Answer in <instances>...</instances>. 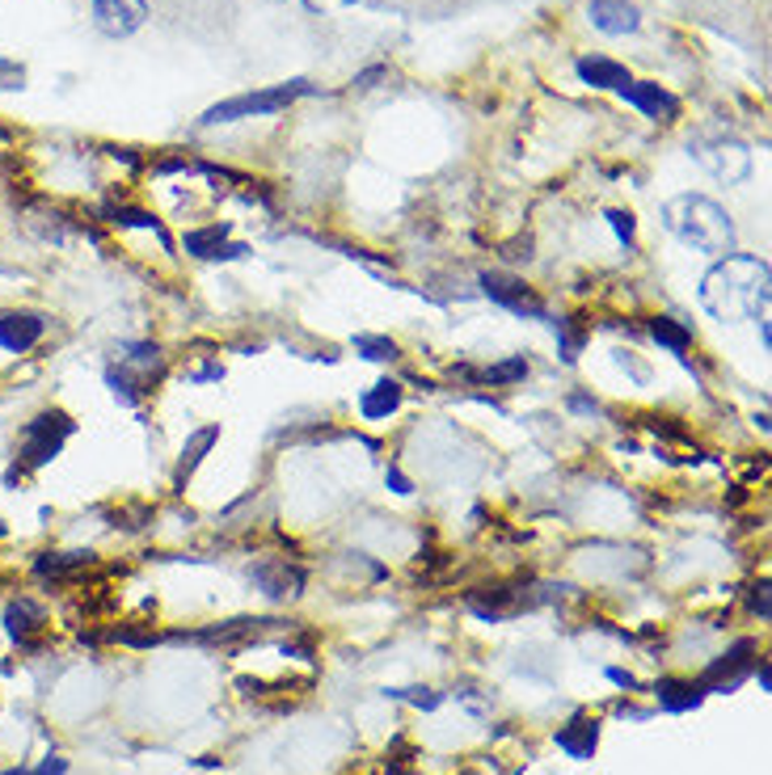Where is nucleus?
I'll list each match as a JSON object with an SVG mask.
<instances>
[{
  "instance_id": "4468645a",
  "label": "nucleus",
  "mask_w": 772,
  "mask_h": 775,
  "mask_svg": "<svg viewBox=\"0 0 772 775\" xmlns=\"http://www.w3.org/2000/svg\"><path fill=\"white\" fill-rule=\"evenodd\" d=\"M587 18L608 38H625L642 26V13H637L634 0H587Z\"/></svg>"
},
{
  "instance_id": "4be33fe9",
  "label": "nucleus",
  "mask_w": 772,
  "mask_h": 775,
  "mask_svg": "<svg viewBox=\"0 0 772 775\" xmlns=\"http://www.w3.org/2000/svg\"><path fill=\"white\" fill-rule=\"evenodd\" d=\"M106 388L114 392V401L118 404H127V409H136L148 392H152V384L144 379V375H136V372H127L123 363L118 367H106Z\"/></svg>"
},
{
  "instance_id": "bb28decb",
  "label": "nucleus",
  "mask_w": 772,
  "mask_h": 775,
  "mask_svg": "<svg viewBox=\"0 0 772 775\" xmlns=\"http://www.w3.org/2000/svg\"><path fill=\"white\" fill-rule=\"evenodd\" d=\"M355 354H363L367 363H397V358H401V346H397L393 338H385V333H359Z\"/></svg>"
},
{
  "instance_id": "f257e3e1",
  "label": "nucleus",
  "mask_w": 772,
  "mask_h": 775,
  "mask_svg": "<svg viewBox=\"0 0 772 775\" xmlns=\"http://www.w3.org/2000/svg\"><path fill=\"white\" fill-rule=\"evenodd\" d=\"M772 299V270L764 258L726 253L701 278V308L717 321H747L764 317Z\"/></svg>"
},
{
  "instance_id": "c756f323",
  "label": "nucleus",
  "mask_w": 772,
  "mask_h": 775,
  "mask_svg": "<svg viewBox=\"0 0 772 775\" xmlns=\"http://www.w3.org/2000/svg\"><path fill=\"white\" fill-rule=\"evenodd\" d=\"M747 612L756 615L760 624H769V615H772V607H769V582H756V586H747Z\"/></svg>"
},
{
  "instance_id": "c85d7f7f",
  "label": "nucleus",
  "mask_w": 772,
  "mask_h": 775,
  "mask_svg": "<svg viewBox=\"0 0 772 775\" xmlns=\"http://www.w3.org/2000/svg\"><path fill=\"white\" fill-rule=\"evenodd\" d=\"M111 641L118 645H132V649H152V645H161V637L152 632V628H139V624H123V628H114Z\"/></svg>"
},
{
  "instance_id": "473e14b6",
  "label": "nucleus",
  "mask_w": 772,
  "mask_h": 775,
  "mask_svg": "<svg viewBox=\"0 0 772 775\" xmlns=\"http://www.w3.org/2000/svg\"><path fill=\"white\" fill-rule=\"evenodd\" d=\"M385 481L393 485V493H401V498H410V493H415V481H410V477H406L401 468H388Z\"/></svg>"
},
{
  "instance_id": "ddd939ff",
  "label": "nucleus",
  "mask_w": 772,
  "mask_h": 775,
  "mask_svg": "<svg viewBox=\"0 0 772 775\" xmlns=\"http://www.w3.org/2000/svg\"><path fill=\"white\" fill-rule=\"evenodd\" d=\"M621 93V102H629L634 110H642L646 118H655V123H671V118H680V98L676 93H667L662 84L655 81H629L625 89H616Z\"/></svg>"
},
{
  "instance_id": "cd10ccee",
  "label": "nucleus",
  "mask_w": 772,
  "mask_h": 775,
  "mask_svg": "<svg viewBox=\"0 0 772 775\" xmlns=\"http://www.w3.org/2000/svg\"><path fill=\"white\" fill-rule=\"evenodd\" d=\"M385 695L401 699V704H415V708H422V713H435V708L443 704V695L431 692V687H388Z\"/></svg>"
},
{
  "instance_id": "aec40b11",
  "label": "nucleus",
  "mask_w": 772,
  "mask_h": 775,
  "mask_svg": "<svg viewBox=\"0 0 772 775\" xmlns=\"http://www.w3.org/2000/svg\"><path fill=\"white\" fill-rule=\"evenodd\" d=\"M118 363L127 367V372H136V375H144L148 384H157L161 379V372H166V354H161V346L157 342H123L118 346Z\"/></svg>"
},
{
  "instance_id": "58836bf2",
  "label": "nucleus",
  "mask_w": 772,
  "mask_h": 775,
  "mask_svg": "<svg viewBox=\"0 0 772 775\" xmlns=\"http://www.w3.org/2000/svg\"><path fill=\"white\" fill-rule=\"evenodd\" d=\"M0 535H9V527H4V523H0Z\"/></svg>"
},
{
  "instance_id": "20e7f679",
  "label": "nucleus",
  "mask_w": 772,
  "mask_h": 775,
  "mask_svg": "<svg viewBox=\"0 0 772 775\" xmlns=\"http://www.w3.org/2000/svg\"><path fill=\"white\" fill-rule=\"evenodd\" d=\"M304 93H313L308 81H287V84H271V89H258V93H237V98H228V102H216L198 123H203V127H220V123H241V118L279 114V110H287L296 98H304Z\"/></svg>"
},
{
  "instance_id": "72a5a7b5",
  "label": "nucleus",
  "mask_w": 772,
  "mask_h": 775,
  "mask_svg": "<svg viewBox=\"0 0 772 775\" xmlns=\"http://www.w3.org/2000/svg\"><path fill=\"white\" fill-rule=\"evenodd\" d=\"M751 674H756L760 692H769V687H772V670H769V658H764V653H756V662H751Z\"/></svg>"
},
{
  "instance_id": "9d476101",
  "label": "nucleus",
  "mask_w": 772,
  "mask_h": 775,
  "mask_svg": "<svg viewBox=\"0 0 772 775\" xmlns=\"http://www.w3.org/2000/svg\"><path fill=\"white\" fill-rule=\"evenodd\" d=\"M232 237V224H203V228H191L182 232V249L198 258V262H237L246 258V244H228Z\"/></svg>"
},
{
  "instance_id": "7ed1b4c3",
  "label": "nucleus",
  "mask_w": 772,
  "mask_h": 775,
  "mask_svg": "<svg viewBox=\"0 0 772 775\" xmlns=\"http://www.w3.org/2000/svg\"><path fill=\"white\" fill-rule=\"evenodd\" d=\"M72 434H77V418H72V413H64V409H38L26 426H22V434H18L9 485H18L26 472H38V468H47L52 459H59Z\"/></svg>"
},
{
  "instance_id": "f3484780",
  "label": "nucleus",
  "mask_w": 772,
  "mask_h": 775,
  "mask_svg": "<svg viewBox=\"0 0 772 775\" xmlns=\"http://www.w3.org/2000/svg\"><path fill=\"white\" fill-rule=\"evenodd\" d=\"M406 404V388H401V379H376L363 397H359V418L363 422H388L397 409Z\"/></svg>"
},
{
  "instance_id": "f8f14e48",
  "label": "nucleus",
  "mask_w": 772,
  "mask_h": 775,
  "mask_svg": "<svg viewBox=\"0 0 772 775\" xmlns=\"http://www.w3.org/2000/svg\"><path fill=\"white\" fill-rule=\"evenodd\" d=\"M0 624H4V632L22 645V649H34L38 632L47 628V607H43L38 599H30V594H18V599H9V603H4Z\"/></svg>"
},
{
  "instance_id": "e433bc0d",
  "label": "nucleus",
  "mask_w": 772,
  "mask_h": 775,
  "mask_svg": "<svg viewBox=\"0 0 772 775\" xmlns=\"http://www.w3.org/2000/svg\"><path fill=\"white\" fill-rule=\"evenodd\" d=\"M570 409H575V413H595L600 404H595V397H587V392H575V397H570Z\"/></svg>"
},
{
  "instance_id": "6e6552de",
  "label": "nucleus",
  "mask_w": 772,
  "mask_h": 775,
  "mask_svg": "<svg viewBox=\"0 0 772 775\" xmlns=\"http://www.w3.org/2000/svg\"><path fill=\"white\" fill-rule=\"evenodd\" d=\"M246 578H249V586L258 590L262 599H271V603L300 599L304 582H308V573H304L300 565L283 561V557H262V561H253L246 569Z\"/></svg>"
},
{
  "instance_id": "5701e85b",
  "label": "nucleus",
  "mask_w": 772,
  "mask_h": 775,
  "mask_svg": "<svg viewBox=\"0 0 772 775\" xmlns=\"http://www.w3.org/2000/svg\"><path fill=\"white\" fill-rule=\"evenodd\" d=\"M646 333H650L667 354H680V358H684V350L692 346V329L684 321H676V317H650V321H646Z\"/></svg>"
},
{
  "instance_id": "2f4dec72",
  "label": "nucleus",
  "mask_w": 772,
  "mask_h": 775,
  "mask_svg": "<svg viewBox=\"0 0 772 775\" xmlns=\"http://www.w3.org/2000/svg\"><path fill=\"white\" fill-rule=\"evenodd\" d=\"M4 775H68V759L64 754H47L38 767H13V772Z\"/></svg>"
},
{
  "instance_id": "0eeeda50",
  "label": "nucleus",
  "mask_w": 772,
  "mask_h": 775,
  "mask_svg": "<svg viewBox=\"0 0 772 775\" xmlns=\"http://www.w3.org/2000/svg\"><path fill=\"white\" fill-rule=\"evenodd\" d=\"M756 653H760V645L756 637H739V641L726 645V653H717L709 666L701 670V687L705 692H735V687H743V679L751 674V662H756Z\"/></svg>"
},
{
  "instance_id": "7c9ffc66",
  "label": "nucleus",
  "mask_w": 772,
  "mask_h": 775,
  "mask_svg": "<svg viewBox=\"0 0 772 775\" xmlns=\"http://www.w3.org/2000/svg\"><path fill=\"white\" fill-rule=\"evenodd\" d=\"M608 224H612V232L621 237V244H625V249H634V237H637L634 212H621V207H616V212H608Z\"/></svg>"
},
{
  "instance_id": "1a4fd4ad",
  "label": "nucleus",
  "mask_w": 772,
  "mask_h": 775,
  "mask_svg": "<svg viewBox=\"0 0 772 775\" xmlns=\"http://www.w3.org/2000/svg\"><path fill=\"white\" fill-rule=\"evenodd\" d=\"M52 321L43 312L30 308H0V350L4 354H30L34 346H43Z\"/></svg>"
},
{
  "instance_id": "4c0bfd02",
  "label": "nucleus",
  "mask_w": 772,
  "mask_h": 775,
  "mask_svg": "<svg viewBox=\"0 0 772 775\" xmlns=\"http://www.w3.org/2000/svg\"><path fill=\"white\" fill-rule=\"evenodd\" d=\"M756 321H760V346L769 350L772 346V329H769V312H764V317H756Z\"/></svg>"
},
{
  "instance_id": "dca6fc26",
  "label": "nucleus",
  "mask_w": 772,
  "mask_h": 775,
  "mask_svg": "<svg viewBox=\"0 0 772 775\" xmlns=\"http://www.w3.org/2000/svg\"><path fill=\"white\" fill-rule=\"evenodd\" d=\"M705 687L696 683V679H676V674H667L655 683V699H659L662 713H676V717H684V713H696L701 704H705Z\"/></svg>"
},
{
  "instance_id": "6ab92c4d",
  "label": "nucleus",
  "mask_w": 772,
  "mask_h": 775,
  "mask_svg": "<svg viewBox=\"0 0 772 775\" xmlns=\"http://www.w3.org/2000/svg\"><path fill=\"white\" fill-rule=\"evenodd\" d=\"M575 68H579L582 84H591V89H625V84L634 81L629 68L616 64V59H608V55H582Z\"/></svg>"
},
{
  "instance_id": "2eb2a0df",
  "label": "nucleus",
  "mask_w": 772,
  "mask_h": 775,
  "mask_svg": "<svg viewBox=\"0 0 772 775\" xmlns=\"http://www.w3.org/2000/svg\"><path fill=\"white\" fill-rule=\"evenodd\" d=\"M220 443V422H212V426H198L182 443V455H178V464H173V493H186V481H191L194 472H198V464L212 455V447Z\"/></svg>"
},
{
  "instance_id": "39448f33",
  "label": "nucleus",
  "mask_w": 772,
  "mask_h": 775,
  "mask_svg": "<svg viewBox=\"0 0 772 775\" xmlns=\"http://www.w3.org/2000/svg\"><path fill=\"white\" fill-rule=\"evenodd\" d=\"M689 152L696 157V164H701L705 173H714L717 182H726V186H739V182L751 178V152H747V144H739L735 135H726V132L696 135L689 144Z\"/></svg>"
},
{
  "instance_id": "f704fd0d",
  "label": "nucleus",
  "mask_w": 772,
  "mask_h": 775,
  "mask_svg": "<svg viewBox=\"0 0 772 775\" xmlns=\"http://www.w3.org/2000/svg\"><path fill=\"white\" fill-rule=\"evenodd\" d=\"M388 77V68H381V64H376V68H367V72H359L355 77V89H372V84L376 81H385Z\"/></svg>"
},
{
  "instance_id": "b1692460",
  "label": "nucleus",
  "mask_w": 772,
  "mask_h": 775,
  "mask_svg": "<svg viewBox=\"0 0 772 775\" xmlns=\"http://www.w3.org/2000/svg\"><path fill=\"white\" fill-rule=\"evenodd\" d=\"M106 219H111L114 228H144V232H157V241L166 244V249H173L166 224H161L152 212H144V207H127V203H118V207H106Z\"/></svg>"
},
{
  "instance_id": "393cba45",
  "label": "nucleus",
  "mask_w": 772,
  "mask_h": 775,
  "mask_svg": "<svg viewBox=\"0 0 772 775\" xmlns=\"http://www.w3.org/2000/svg\"><path fill=\"white\" fill-rule=\"evenodd\" d=\"M587 342H591L587 317H566V321H557V354H561V363H579V354L587 350Z\"/></svg>"
},
{
  "instance_id": "412c9836",
  "label": "nucleus",
  "mask_w": 772,
  "mask_h": 775,
  "mask_svg": "<svg viewBox=\"0 0 772 775\" xmlns=\"http://www.w3.org/2000/svg\"><path fill=\"white\" fill-rule=\"evenodd\" d=\"M89 565H93V552H38L34 573H38L43 582H64V578L81 573Z\"/></svg>"
},
{
  "instance_id": "a878e982",
  "label": "nucleus",
  "mask_w": 772,
  "mask_h": 775,
  "mask_svg": "<svg viewBox=\"0 0 772 775\" xmlns=\"http://www.w3.org/2000/svg\"><path fill=\"white\" fill-rule=\"evenodd\" d=\"M527 358L524 354H511V358H502L495 367H481L477 372V384H490V388H507V384H524L527 379Z\"/></svg>"
},
{
  "instance_id": "9b49d317",
  "label": "nucleus",
  "mask_w": 772,
  "mask_h": 775,
  "mask_svg": "<svg viewBox=\"0 0 772 775\" xmlns=\"http://www.w3.org/2000/svg\"><path fill=\"white\" fill-rule=\"evenodd\" d=\"M148 22V0H93V26L106 38H132Z\"/></svg>"
},
{
  "instance_id": "a211bd4d",
  "label": "nucleus",
  "mask_w": 772,
  "mask_h": 775,
  "mask_svg": "<svg viewBox=\"0 0 772 775\" xmlns=\"http://www.w3.org/2000/svg\"><path fill=\"white\" fill-rule=\"evenodd\" d=\"M553 742L561 754H570L575 763H587L595 746H600V721L595 717H575V721H566L557 733H553Z\"/></svg>"
},
{
  "instance_id": "423d86ee",
  "label": "nucleus",
  "mask_w": 772,
  "mask_h": 775,
  "mask_svg": "<svg viewBox=\"0 0 772 775\" xmlns=\"http://www.w3.org/2000/svg\"><path fill=\"white\" fill-rule=\"evenodd\" d=\"M477 283H481V295L498 304L502 312H511V317H524V321H549V304L536 295L532 283H524L520 274H511V270H481L477 274Z\"/></svg>"
},
{
  "instance_id": "f03ea898",
  "label": "nucleus",
  "mask_w": 772,
  "mask_h": 775,
  "mask_svg": "<svg viewBox=\"0 0 772 775\" xmlns=\"http://www.w3.org/2000/svg\"><path fill=\"white\" fill-rule=\"evenodd\" d=\"M662 224H667V232L676 241H684L696 253H709V258H726L739 244V228H735L730 212L722 203H714V198H705V194L667 198L662 203Z\"/></svg>"
},
{
  "instance_id": "c9c22d12",
  "label": "nucleus",
  "mask_w": 772,
  "mask_h": 775,
  "mask_svg": "<svg viewBox=\"0 0 772 775\" xmlns=\"http://www.w3.org/2000/svg\"><path fill=\"white\" fill-rule=\"evenodd\" d=\"M608 679L616 683V687H625V692H637V679L629 674V670H621V666H608Z\"/></svg>"
}]
</instances>
